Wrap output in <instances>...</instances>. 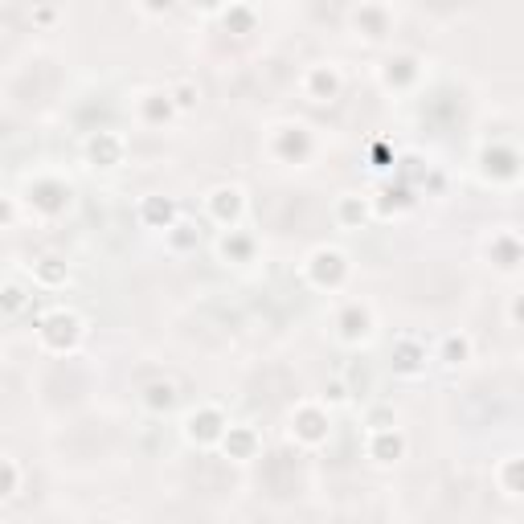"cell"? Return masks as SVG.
Returning <instances> with one entry per match:
<instances>
[{"label": "cell", "instance_id": "2", "mask_svg": "<svg viewBox=\"0 0 524 524\" xmlns=\"http://www.w3.org/2000/svg\"><path fill=\"white\" fill-rule=\"evenodd\" d=\"M193 479H201V484L213 492V488H222V467H217L213 459H205V463L193 467Z\"/></svg>", "mask_w": 524, "mask_h": 524}, {"label": "cell", "instance_id": "1", "mask_svg": "<svg viewBox=\"0 0 524 524\" xmlns=\"http://www.w3.org/2000/svg\"><path fill=\"white\" fill-rule=\"evenodd\" d=\"M262 217L275 226V230H295L303 226L308 217H316V205L308 193H275L267 205H262Z\"/></svg>", "mask_w": 524, "mask_h": 524}]
</instances>
